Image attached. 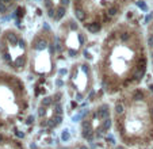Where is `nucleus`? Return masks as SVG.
I'll return each instance as SVG.
<instances>
[{"mask_svg":"<svg viewBox=\"0 0 153 149\" xmlns=\"http://www.w3.org/2000/svg\"><path fill=\"white\" fill-rule=\"evenodd\" d=\"M108 107L107 106H102L98 110V117L99 118H102V119H106V118H108Z\"/></svg>","mask_w":153,"mask_h":149,"instance_id":"obj_1","label":"nucleus"},{"mask_svg":"<svg viewBox=\"0 0 153 149\" xmlns=\"http://www.w3.org/2000/svg\"><path fill=\"white\" fill-rule=\"evenodd\" d=\"M87 26V25H85ZM87 30L89 33H92V34H95V33H98L99 30H100V25L99 23H96V22H94V23H89V25L87 26Z\"/></svg>","mask_w":153,"mask_h":149,"instance_id":"obj_2","label":"nucleus"},{"mask_svg":"<svg viewBox=\"0 0 153 149\" xmlns=\"http://www.w3.org/2000/svg\"><path fill=\"white\" fill-rule=\"evenodd\" d=\"M65 12H66V7L65 6H61V7H58L57 8V12H56V21H60V19L62 18V16L65 15Z\"/></svg>","mask_w":153,"mask_h":149,"instance_id":"obj_3","label":"nucleus"},{"mask_svg":"<svg viewBox=\"0 0 153 149\" xmlns=\"http://www.w3.org/2000/svg\"><path fill=\"white\" fill-rule=\"evenodd\" d=\"M75 16L77 21H84L85 19V12L83 10H75Z\"/></svg>","mask_w":153,"mask_h":149,"instance_id":"obj_4","label":"nucleus"},{"mask_svg":"<svg viewBox=\"0 0 153 149\" xmlns=\"http://www.w3.org/2000/svg\"><path fill=\"white\" fill-rule=\"evenodd\" d=\"M52 121H53V122H50V126H57V125H60V123H61V121H62V117H61V115H60V114H57L54 118L52 119Z\"/></svg>","mask_w":153,"mask_h":149,"instance_id":"obj_5","label":"nucleus"},{"mask_svg":"<svg viewBox=\"0 0 153 149\" xmlns=\"http://www.w3.org/2000/svg\"><path fill=\"white\" fill-rule=\"evenodd\" d=\"M110 127H111V121H110V118H106L102 125V130H108Z\"/></svg>","mask_w":153,"mask_h":149,"instance_id":"obj_6","label":"nucleus"},{"mask_svg":"<svg viewBox=\"0 0 153 149\" xmlns=\"http://www.w3.org/2000/svg\"><path fill=\"white\" fill-rule=\"evenodd\" d=\"M69 138H71V134H69V131H68V130H64V131H62V134H61V140H62V141H68Z\"/></svg>","mask_w":153,"mask_h":149,"instance_id":"obj_7","label":"nucleus"},{"mask_svg":"<svg viewBox=\"0 0 153 149\" xmlns=\"http://www.w3.org/2000/svg\"><path fill=\"white\" fill-rule=\"evenodd\" d=\"M54 110H56V112H57V114L61 115V114H62V106L60 104V103H56V104H54Z\"/></svg>","mask_w":153,"mask_h":149,"instance_id":"obj_8","label":"nucleus"},{"mask_svg":"<svg viewBox=\"0 0 153 149\" xmlns=\"http://www.w3.org/2000/svg\"><path fill=\"white\" fill-rule=\"evenodd\" d=\"M115 111H117L118 114H121V112L123 111V104H122V103H117V104H115Z\"/></svg>","mask_w":153,"mask_h":149,"instance_id":"obj_9","label":"nucleus"},{"mask_svg":"<svg viewBox=\"0 0 153 149\" xmlns=\"http://www.w3.org/2000/svg\"><path fill=\"white\" fill-rule=\"evenodd\" d=\"M117 12H118V8H117V7H110V8H108V15H110V16H114Z\"/></svg>","mask_w":153,"mask_h":149,"instance_id":"obj_10","label":"nucleus"},{"mask_svg":"<svg viewBox=\"0 0 153 149\" xmlns=\"http://www.w3.org/2000/svg\"><path fill=\"white\" fill-rule=\"evenodd\" d=\"M56 12H57V11H56V10H53V8H49V10H48V15L50 16L52 19L56 18Z\"/></svg>","mask_w":153,"mask_h":149,"instance_id":"obj_11","label":"nucleus"},{"mask_svg":"<svg viewBox=\"0 0 153 149\" xmlns=\"http://www.w3.org/2000/svg\"><path fill=\"white\" fill-rule=\"evenodd\" d=\"M133 96H134L135 100H138V99H141V98H142V92L139 91V89H137V91L134 92V95H133Z\"/></svg>","mask_w":153,"mask_h":149,"instance_id":"obj_12","label":"nucleus"},{"mask_svg":"<svg viewBox=\"0 0 153 149\" xmlns=\"http://www.w3.org/2000/svg\"><path fill=\"white\" fill-rule=\"evenodd\" d=\"M50 103H52V98H45L44 100H42V106H44V107L45 106H49Z\"/></svg>","mask_w":153,"mask_h":149,"instance_id":"obj_13","label":"nucleus"},{"mask_svg":"<svg viewBox=\"0 0 153 149\" xmlns=\"http://www.w3.org/2000/svg\"><path fill=\"white\" fill-rule=\"evenodd\" d=\"M137 6H138L141 10H144V11H146V10H148V7H146V4H145L144 2H137Z\"/></svg>","mask_w":153,"mask_h":149,"instance_id":"obj_14","label":"nucleus"},{"mask_svg":"<svg viewBox=\"0 0 153 149\" xmlns=\"http://www.w3.org/2000/svg\"><path fill=\"white\" fill-rule=\"evenodd\" d=\"M35 48L37 49H41L42 48V46H44V41H41V39H37V41H35Z\"/></svg>","mask_w":153,"mask_h":149,"instance_id":"obj_15","label":"nucleus"},{"mask_svg":"<svg viewBox=\"0 0 153 149\" xmlns=\"http://www.w3.org/2000/svg\"><path fill=\"white\" fill-rule=\"evenodd\" d=\"M7 11V7H6L4 3H0V14H4V12Z\"/></svg>","mask_w":153,"mask_h":149,"instance_id":"obj_16","label":"nucleus"},{"mask_svg":"<svg viewBox=\"0 0 153 149\" xmlns=\"http://www.w3.org/2000/svg\"><path fill=\"white\" fill-rule=\"evenodd\" d=\"M56 49H57L58 52H61V50H62L61 44H60V39H58V38H56Z\"/></svg>","mask_w":153,"mask_h":149,"instance_id":"obj_17","label":"nucleus"},{"mask_svg":"<svg viewBox=\"0 0 153 149\" xmlns=\"http://www.w3.org/2000/svg\"><path fill=\"white\" fill-rule=\"evenodd\" d=\"M148 45L153 46V34H150V35H149V38H148Z\"/></svg>","mask_w":153,"mask_h":149,"instance_id":"obj_18","label":"nucleus"},{"mask_svg":"<svg viewBox=\"0 0 153 149\" xmlns=\"http://www.w3.org/2000/svg\"><path fill=\"white\" fill-rule=\"evenodd\" d=\"M33 122H34V117H29L27 118V125H31Z\"/></svg>","mask_w":153,"mask_h":149,"instance_id":"obj_19","label":"nucleus"},{"mask_svg":"<svg viewBox=\"0 0 153 149\" xmlns=\"http://www.w3.org/2000/svg\"><path fill=\"white\" fill-rule=\"evenodd\" d=\"M79 41H80L81 44H84L85 39H84V35H83V34H79Z\"/></svg>","mask_w":153,"mask_h":149,"instance_id":"obj_20","label":"nucleus"},{"mask_svg":"<svg viewBox=\"0 0 153 149\" xmlns=\"http://www.w3.org/2000/svg\"><path fill=\"white\" fill-rule=\"evenodd\" d=\"M42 115H45V108L44 107L39 108V117H42Z\"/></svg>","mask_w":153,"mask_h":149,"instance_id":"obj_21","label":"nucleus"},{"mask_svg":"<svg viewBox=\"0 0 153 149\" xmlns=\"http://www.w3.org/2000/svg\"><path fill=\"white\" fill-rule=\"evenodd\" d=\"M61 2H62V6H65V7H66L68 3H69V0H61Z\"/></svg>","mask_w":153,"mask_h":149,"instance_id":"obj_22","label":"nucleus"},{"mask_svg":"<svg viewBox=\"0 0 153 149\" xmlns=\"http://www.w3.org/2000/svg\"><path fill=\"white\" fill-rule=\"evenodd\" d=\"M127 37H129L127 34H122V35H121V38H122V39H127Z\"/></svg>","mask_w":153,"mask_h":149,"instance_id":"obj_23","label":"nucleus"},{"mask_svg":"<svg viewBox=\"0 0 153 149\" xmlns=\"http://www.w3.org/2000/svg\"><path fill=\"white\" fill-rule=\"evenodd\" d=\"M2 141H3V134L0 133V144H2Z\"/></svg>","mask_w":153,"mask_h":149,"instance_id":"obj_24","label":"nucleus"},{"mask_svg":"<svg viewBox=\"0 0 153 149\" xmlns=\"http://www.w3.org/2000/svg\"><path fill=\"white\" fill-rule=\"evenodd\" d=\"M149 88H150V91H153V84L150 85V87H149Z\"/></svg>","mask_w":153,"mask_h":149,"instance_id":"obj_25","label":"nucleus"},{"mask_svg":"<svg viewBox=\"0 0 153 149\" xmlns=\"http://www.w3.org/2000/svg\"><path fill=\"white\" fill-rule=\"evenodd\" d=\"M117 149H125V148H123V146H118Z\"/></svg>","mask_w":153,"mask_h":149,"instance_id":"obj_26","label":"nucleus"},{"mask_svg":"<svg viewBox=\"0 0 153 149\" xmlns=\"http://www.w3.org/2000/svg\"><path fill=\"white\" fill-rule=\"evenodd\" d=\"M80 149H87V148H85V146H81V148H80Z\"/></svg>","mask_w":153,"mask_h":149,"instance_id":"obj_27","label":"nucleus"},{"mask_svg":"<svg viewBox=\"0 0 153 149\" xmlns=\"http://www.w3.org/2000/svg\"><path fill=\"white\" fill-rule=\"evenodd\" d=\"M44 2H50V0H44Z\"/></svg>","mask_w":153,"mask_h":149,"instance_id":"obj_28","label":"nucleus"},{"mask_svg":"<svg viewBox=\"0 0 153 149\" xmlns=\"http://www.w3.org/2000/svg\"><path fill=\"white\" fill-rule=\"evenodd\" d=\"M152 57H153V52H152Z\"/></svg>","mask_w":153,"mask_h":149,"instance_id":"obj_29","label":"nucleus"},{"mask_svg":"<svg viewBox=\"0 0 153 149\" xmlns=\"http://www.w3.org/2000/svg\"><path fill=\"white\" fill-rule=\"evenodd\" d=\"M16 2H21V0H16Z\"/></svg>","mask_w":153,"mask_h":149,"instance_id":"obj_30","label":"nucleus"},{"mask_svg":"<svg viewBox=\"0 0 153 149\" xmlns=\"http://www.w3.org/2000/svg\"><path fill=\"white\" fill-rule=\"evenodd\" d=\"M152 64H153V60H152Z\"/></svg>","mask_w":153,"mask_h":149,"instance_id":"obj_31","label":"nucleus"},{"mask_svg":"<svg viewBox=\"0 0 153 149\" xmlns=\"http://www.w3.org/2000/svg\"><path fill=\"white\" fill-rule=\"evenodd\" d=\"M34 149H38V148H34Z\"/></svg>","mask_w":153,"mask_h":149,"instance_id":"obj_32","label":"nucleus"},{"mask_svg":"<svg viewBox=\"0 0 153 149\" xmlns=\"http://www.w3.org/2000/svg\"><path fill=\"white\" fill-rule=\"evenodd\" d=\"M152 112H153V110H152Z\"/></svg>","mask_w":153,"mask_h":149,"instance_id":"obj_33","label":"nucleus"}]
</instances>
